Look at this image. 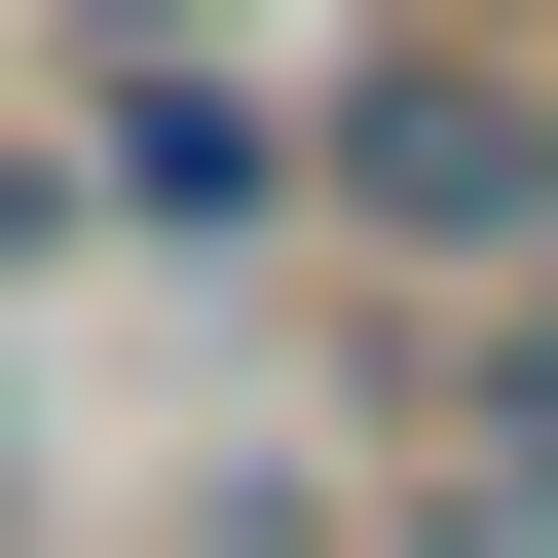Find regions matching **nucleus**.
<instances>
[{
  "mask_svg": "<svg viewBox=\"0 0 558 558\" xmlns=\"http://www.w3.org/2000/svg\"><path fill=\"white\" fill-rule=\"evenodd\" d=\"M299 223L373 260V299H521L558 260V75L521 38H336L299 75Z\"/></svg>",
  "mask_w": 558,
  "mask_h": 558,
  "instance_id": "obj_1",
  "label": "nucleus"
},
{
  "mask_svg": "<svg viewBox=\"0 0 558 558\" xmlns=\"http://www.w3.org/2000/svg\"><path fill=\"white\" fill-rule=\"evenodd\" d=\"M75 223H149V260L299 223V75H260V38H186V75H75Z\"/></svg>",
  "mask_w": 558,
  "mask_h": 558,
  "instance_id": "obj_2",
  "label": "nucleus"
},
{
  "mask_svg": "<svg viewBox=\"0 0 558 558\" xmlns=\"http://www.w3.org/2000/svg\"><path fill=\"white\" fill-rule=\"evenodd\" d=\"M186 38H260V0H38V75H186Z\"/></svg>",
  "mask_w": 558,
  "mask_h": 558,
  "instance_id": "obj_3",
  "label": "nucleus"
},
{
  "mask_svg": "<svg viewBox=\"0 0 558 558\" xmlns=\"http://www.w3.org/2000/svg\"><path fill=\"white\" fill-rule=\"evenodd\" d=\"M484 558H558V373H521V410H484Z\"/></svg>",
  "mask_w": 558,
  "mask_h": 558,
  "instance_id": "obj_4",
  "label": "nucleus"
},
{
  "mask_svg": "<svg viewBox=\"0 0 558 558\" xmlns=\"http://www.w3.org/2000/svg\"><path fill=\"white\" fill-rule=\"evenodd\" d=\"M0 260H75V149H0Z\"/></svg>",
  "mask_w": 558,
  "mask_h": 558,
  "instance_id": "obj_5",
  "label": "nucleus"
},
{
  "mask_svg": "<svg viewBox=\"0 0 558 558\" xmlns=\"http://www.w3.org/2000/svg\"><path fill=\"white\" fill-rule=\"evenodd\" d=\"M0 75H38V0H0Z\"/></svg>",
  "mask_w": 558,
  "mask_h": 558,
  "instance_id": "obj_6",
  "label": "nucleus"
},
{
  "mask_svg": "<svg viewBox=\"0 0 558 558\" xmlns=\"http://www.w3.org/2000/svg\"><path fill=\"white\" fill-rule=\"evenodd\" d=\"M410 558H484V521H410Z\"/></svg>",
  "mask_w": 558,
  "mask_h": 558,
  "instance_id": "obj_7",
  "label": "nucleus"
}]
</instances>
